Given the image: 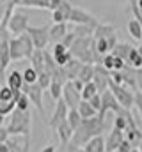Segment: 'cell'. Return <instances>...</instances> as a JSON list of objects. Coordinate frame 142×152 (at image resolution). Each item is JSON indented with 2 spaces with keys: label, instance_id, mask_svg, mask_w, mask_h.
<instances>
[{
  "label": "cell",
  "instance_id": "cell-44",
  "mask_svg": "<svg viewBox=\"0 0 142 152\" xmlns=\"http://www.w3.org/2000/svg\"><path fill=\"white\" fill-rule=\"evenodd\" d=\"M137 5H139V9H141V12H142V0H137Z\"/></svg>",
  "mask_w": 142,
  "mask_h": 152
},
{
  "label": "cell",
  "instance_id": "cell-27",
  "mask_svg": "<svg viewBox=\"0 0 142 152\" xmlns=\"http://www.w3.org/2000/svg\"><path fill=\"white\" fill-rule=\"evenodd\" d=\"M48 90H50V96H52V99H53V101H59V99H62V92H64V83H61L59 80H53Z\"/></svg>",
  "mask_w": 142,
  "mask_h": 152
},
{
  "label": "cell",
  "instance_id": "cell-3",
  "mask_svg": "<svg viewBox=\"0 0 142 152\" xmlns=\"http://www.w3.org/2000/svg\"><path fill=\"white\" fill-rule=\"evenodd\" d=\"M110 90L114 92L115 99L119 101V104L126 110H132L135 106V92L133 88L126 87V85H115V83H110Z\"/></svg>",
  "mask_w": 142,
  "mask_h": 152
},
{
  "label": "cell",
  "instance_id": "cell-46",
  "mask_svg": "<svg viewBox=\"0 0 142 152\" xmlns=\"http://www.w3.org/2000/svg\"><path fill=\"white\" fill-rule=\"evenodd\" d=\"M132 152H141V149H139V147H135V149H133Z\"/></svg>",
  "mask_w": 142,
  "mask_h": 152
},
{
  "label": "cell",
  "instance_id": "cell-41",
  "mask_svg": "<svg viewBox=\"0 0 142 152\" xmlns=\"http://www.w3.org/2000/svg\"><path fill=\"white\" fill-rule=\"evenodd\" d=\"M62 2H64V0H50V11L59 9V7L62 5Z\"/></svg>",
  "mask_w": 142,
  "mask_h": 152
},
{
  "label": "cell",
  "instance_id": "cell-28",
  "mask_svg": "<svg viewBox=\"0 0 142 152\" xmlns=\"http://www.w3.org/2000/svg\"><path fill=\"white\" fill-rule=\"evenodd\" d=\"M96 94H100L96 83H94V81H89V83H85V87H84V90H82V99H84V101H89V99L94 97Z\"/></svg>",
  "mask_w": 142,
  "mask_h": 152
},
{
  "label": "cell",
  "instance_id": "cell-16",
  "mask_svg": "<svg viewBox=\"0 0 142 152\" xmlns=\"http://www.w3.org/2000/svg\"><path fill=\"white\" fill-rule=\"evenodd\" d=\"M11 57H13V62H18V60H23L27 58L25 57V48H23V42L20 37H11Z\"/></svg>",
  "mask_w": 142,
  "mask_h": 152
},
{
  "label": "cell",
  "instance_id": "cell-36",
  "mask_svg": "<svg viewBox=\"0 0 142 152\" xmlns=\"http://www.w3.org/2000/svg\"><path fill=\"white\" fill-rule=\"evenodd\" d=\"M114 60H115V57H114L112 53H108V55H105V57H103L101 66H103L105 69H108V71H114Z\"/></svg>",
  "mask_w": 142,
  "mask_h": 152
},
{
  "label": "cell",
  "instance_id": "cell-21",
  "mask_svg": "<svg viewBox=\"0 0 142 152\" xmlns=\"http://www.w3.org/2000/svg\"><path fill=\"white\" fill-rule=\"evenodd\" d=\"M126 30H128V34L135 39V41H141L142 42V23L137 20V18H132V20L128 21Z\"/></svg>",
  "mask_w": 142,
  "mask_h": 152
},
{
  "label": "cell",
  "instance_id": "cell-8",
  "mask_svg": "<svg viewBox=\"0 0 142 152\" xmlns=\"http://www.w3.org/2000/svg\"><path fill=\"white\" fill-rule=\"evenodd\" d=\"M29 36L34 41L36 50H44L50 42V27H29Z\"/></svg>",
  "mask_w": 142,
  "mask_h": 152
},
{
  "label": "cell",
  "instance_id": "cell-2",
  "mask_svg": "<svg viewBox=\"0 0 142 152\" xmlns=\"http://www.w3.org/2000/svg\"><path fill=\"white\" fill-rule=\"evenodd\" d=\"M7 131L11 133V136H23V140L30 145V131H32V118L30 112H21V110H14L11 113V120L7 124Z\"/></svg>",
  "mask_w": 142,
  "mask_h": 152
},
{
  "label": "cell",
  "instance_id": "cell-33",
  "mask_svg": "<svg viewBox=\"0 0 142 152\" xmlns=\"http://www.w3.org/2000/svg\"><path fill=\"white\" fill-rule=\"evenodd\" d=\"M110 83L115 85H126V76L123 71H110Z\"/></svg>",
  "mask_w": 142,
  "mask_h": 152
},
{
  "label": "cell",
  "instance_id": "cell-7",
  "mask_svg": "<svg viewBox=\"0 0 142 152\" xmlns=\"http://www.w3.org/2000/svg\"><path fill=\"white\" fill-rule=\"evenodd\" d=\"M68 115H70V106L66 104V101L64 99L55 101V110H53V113L48 120V126L52 129H57L64 120H68Z\"/></svg>",
  "mask_w": 142,
  "mask_h": 152
},
{
  "label": "cell",
  "instance_id": "cell-39",
  "mask_svg": "<svg viewBox=\"0 0 142 152\" xmlns=\"http://www.w3.org/2000/svg\"><path fill=\"white\" fill-rule=\"evenodd\" d=\"M135 108L139 110V113L142 117V90H137L135 92Z\"/></svg>",
  "mask_w": 142,
  "mask_h": 152
},
{
  "label": "cell",
  "instance_id": "cell-6",
  "mask_svg": "<svg viewBox=\"0 0 142 152\" xmlns=\"http://www.w3.org/2000/svg\"><path fill=\"white\" fill-rule=\"evenodd\" d=\"M70 23H73V25H89V27L96 28V27L100 25V20H98L96 16H92L91 12H87L85 9L75 7L73 12H71Z\"/></svg>",
  "mask_w": 142,
  "mask_h": 152
},
{
  "label": "cell",
  "instance_id": "cell-30",
  "mask_svg": "<svg viewBox=\"0 0 142 152\" xmlns=\"http://www.w3.org/2000/svg\"><path fill=\"white\" fill-rule=\"evenodd\" d=\"M16 108H18V103H16V101L0 103V117H7V115H11Z\"/></svg>",
  "mask_w": 142,
  "mask_h": 152
},
{
  "label": "cell",
  "instance_id": "cell-43",
  "mask_svg": "<svg viewBox=\"0 0 142 152\" xmlns=\"http://www.w3.org/2000/svg\"><path fill=\"white\" fill-rule=\"evenodd\" d=\"M0 152H11L9 145H7V143H0Z\"/></svg>",
  "mask_w": 142,
  "mask_h": 152
},
{
  "label": "cell",
  "instance_id": "cell-9",
  "mask_svg": "<svg viewBox=\"0 0 142 152\" xmlns=\"http://www.w3.org/2000/svg\"><path fill=\"white\" fill-rule=\"evenodd\" d=\"M11 32L9 30H2V37H0V62H2V71L7 69V66L13 62V57H11Z\"/></svg>",
  "mask_w": 142,
  "mask_h": 152
},
{
  "label": "cell",
  "instance_id": "cell-35",
  "mask_svg": "<svg viewBox=\"0 0 142 152\" xmlns=\"http://www.w3.org/2000/svg\"><path fill=\"white\" fill-rule=\"evenodd\" d=\"M70 51V48L66 46V44H62V42H57V44H53V57H59V55H64V53H68Z\"/></svg>",
  "mask_w": 142,
  "mask_h": 152
},
{
  "label": "cell",
  "instance_id": "cell-13",
  "mask_svg": "<svg viewBox=\"0 0 142 152\" xmlns=\"http://www.w3.org/2000/svg\"><path fill=\"white\" fill-rule=\"evenodd\" d=\"M100 90V94H103L105 90L110 88V71L105 69L101 64H96V73H94V80H92Z\"/></svg>",
  "mask_w": 142,
  "mask_h": 152
},
{
  "label": "cell",
  "instance_id": "cell-37",
  "mask_svg": "<svg viewBox=\"0 0 142 152\" xmlns=\"http://www.w3.org/2000/svg\"><path fill=\"white\" fill-rule=\"evenodd\" d=\"M135 149V145L132 143V142H128V140H124L123 143H121V147L117 149V152H132Z\"/></svg>",
  "mask_w": 142,
  "mask_h": 152
},
{
  "label": "cell",
  "instance_id": "cell-19",
  "mask_svg": "<svg viewBox=\"0 0 142 152\" xmlns=\"http://www.w3.org/2000/svg\"><path fill=\"white\" fill-rule=\"evenodd\" d=\"M82 66H84V62H82V60H78V58H73L70 64H66V66L62 67L70 81H73V80H76V78H78V73H80Z\"/></svg>",
  "mask_w": 142,
  "mask_h": 152
},
{
  "label": "cell",
  "instance_id": "cell-31",
  "mask_svg": "<svg viewBox=\"0 0 142 152\" xmlns=\"http://www.w3.org/2000/svg\"><path fill=\"white\" fill-rule=\"evenodd\" d=\"M23 78H25V83L32 85V83H37V80H39V75H37V71H36L34 67L30 66V67H27V69L23 71Z\"/></svg>",
  "mask_w": 142,
  "mask_h": 152
},
{
  "label": "cell",
  "instance_id": "cell-42",
  "mask_svg": "<svg viewBox=\"0 0 142 152\" xmlns=\"http://www.w3.org/2000/svg\"><path fill=\"white\" fill-rule=\"evenodd\" d=\"M135 80H137V87H141L142 90V69H135Z\"/></svg>",
  "mask_w": 142,
  "mask_h": 152
},
{
  "label": "cell",
  "instance_id": "cell-24",
  "mask_svg": "<svg viewBox=\"0 0 142 152\" xmlns=\"http://www.w3.org/2000/svg\"><path fill=\"white\" fill-rule=\"evenodd\" d=\"M21 7H36V9H50V0H13Z\"/></svg>",
  "mask_w": 142,
  "mask_h": 152
},
{
  "label": "cell",
  "instance_id": "cell-5",
  "mask_svg": "<svg viewBox=\"0 0 142 152\" xmlns=\"http://www.w3.org/2000/svg\"><path fill=\"white\" fill-rule=\"evenodd\" d=\"M29 16L23 14V12H14L9 20V25H7V30L13 34V37H18L21 34H25L29 30Z\"/></svg>",
  "mask_w": 142,
  "mask_h": 152
},
{
  "label": "cell",
  "instance_id": "cell-26",
  "mask_svg": "<svg viewBox=\"0 0 142 152\" xmlns=\"http://www.w3.org/2000/svg\"><path fill=\"white\" fill-rule=\"evenodd\" d=\"M132 48H133V46H130V44H126V42H117V46L112 50V55H115V57H119V58H123V60H128V55H130Z\"/></svg>",
  "mask_w": 142,
  "mask_h": 152
},
{
  "label": "cell",
  "instance_id": "cell-14",
  "mask_svg": "<svg viewBox=\"0 0 142 152\" xmlns=\"http://www.w3.org/2000/svg\"><path fill=\"white\" fill-rule=\"evenodd\" d=\"M71 25L70 23H53L50 27V42L57 44V42H62L64 37L70 34Z\"/></svg>",
  "mask_w": 142,
  "mask_h": 152
},
{
  "label": "cell",
  "instance_id": "cell-18",
  "mask_svg": "<svg viewBox=\"0 0 142 152\" xmlns=\"http://www.w3.org/2000/svg\"><path fill=\"white\" fill-rule=\"evenodd\" d=\"M5 81H7V85L13 88V90H21L23 88V85H25V78H23V73H20V71H11L9 75L5 76Z\"/></svg>",
  "mask_w": 142,
  "mask_h": 152
},
{
  "label": "cell",
  "instance_id": "cell-20",
  "mask_svg": "<svg viewBox=\"0 0 142 152\" xmlns=\"http://www.w3.org/2000/svg\"><path fill=\"white\" fill-rule=\"evenodd\" d=\"M117 30L114 25H108V23H100L96 28H94V39H108L110 36H114Z\"/></svg>",
  "mask_w": 142,
  "mask_h": 152
},
{
  "label": "cell",
  "instance_id": "cell-22",
  "mask_svg": "<svg viewBox=\"0 0 142 152\" xmlns=\"http://www.w3.org/2000/svg\"><path fill=\"white\" fill-rule=\"evenodd\" d=\"M94 73H96V66H94V64H84L76 80H80V81H84V83H89V81L94 80Z\"/></svg>",
  "mask_w": 142,
  "mask_h": 152
},
{
  "label": "cell",
  "instance_id": "cell-32",
  "mask_svg": "<svg viewBox=\"0 0 142 152\" xmlns=\"http://www.w3.org/2000/svg\"><path fill=\"white\" fill-rule=\"evenodd\" d=\"M14 99V90L9 87V85H5L2 90H0V103H9V101H13Z\"/></svg>",
  "mask_w": 142,
  "mask_h": 152
},
{
  "label": "cell",
  "instance_id": "cell-17",
  "mask_svg": "<svg viewBox=\"0 0 142 152\" xmlns=\"http://www.w3.org/2000/svg\"><path fill=\"white\" fill-rule=\"evenodd\" d=\"M84 152H106V143L105 138L100 134V136H94L92 140H89L84 147H82Z\"/></svg>",
  "mask_w": 142,
  "mask_h": 152
},
{
  "label": "cell",
  "instance_id": "cell-45",
  "mask_svg": "<svg viewBox=\"0 0 142 152\" xmlns=\"http://www.w3.org/2000/svg\"><path fill=\"white\" fill-rule=\"evenodd\" d=\"M137 50H139V53L142 55V44H141V46H137Z\"/></svg>",
  "mask_w": 142,
  "mask_h": 152
},
{
  "label": "cell",
  "instance_id": "cell-11",
  "mask_svg": "<svg viewBox=\"0 0 142 152\" xmlns=\"http://www.w3.org/2000/svg\"><path fill=\"white\" fill-rule=\"evenodd\" d=\"M62 99L66 101V104L70 106V110L78 108V104L82 103V92L73 85V81H68L64 85V92H62Z\"/></svg>",
  "mask_w": 142,
  "mask_h": 152
},
{
  "label": "cell",
  "instance_id": "cell-38",
  "mask_svg": "<svg viewBox=\"0 0 142 152\" xmlns=\"http://www.w3.org/2000/svg\"><path fill=\"white\" fill-rule=\"evenodd\" d=\"M89 103H91L98 112H100V110H101V94H96L94 97H91V99H89Z\"/></svg>",
  "mask_w": 142,
  "mask_h": 152
},
{
  "label": "cell",
  "instance_id": "cell-29",
  "mask_svg": "<svg viewBox=\"0 0 142 152\" xmlns=\"http://www.w3.org/2000/svg\"><path fill=\"white\" fill-rule=\"evenodd\" d=\"M68 122L71 124V127L76 131L80 126H82V122H84V118H82V115H80V112L75 108V110H70V115H68Z\"/></svg>",
  "mask_w": 142,
  "mask_h": 152
},
{
  "label": "cell",
  "instance_id": "cell-47",
  "mask_svg": "<svg viewBox=\"0 0 142 152\" xmlns=\"http://www.w3.org/2000/svg\"><path fill=\"white\" fill-rule=\"evenodd\" d=\"M139 149H141V152H142V140H141V143H139Z\"/></svg>",
  "mask_w": 142,
  "mask_h": 152
},
{
  "label": "cell",
  "instance_id": "cell-34",
  "mask_svg": "<svg viewBox=\"0 0 142 152\" xmlns=\"http://www.w3.org/2000/svg\"><path fill=\"white\" fill-rule=\"evenodd\" d=\"M30 104H32V103H30V97L23 92L21 97L18 99V110H21V112H30Z\"/></svg>",
  "mask_w": 142,
  "mask_h": 152
},
{
  "label": "cell",
  "instance_id": "cell-25",
  "mask_svg": "<svg viewBox=\"0 0 142 152\" xmlns=\"http://www.w3.org/2000/svg\"><path fill=\"white\" fill-rule=\"evenodd\" d=\"M126 62H128V66H130L132 69H142V55L139 53L137 48H132V51H130Z\"/></svg>",
  "mask_w": 142,
  "mask_h": 152
},
{
  "label": "cell",
  "instance_id": "cell-10",
  "mask_svg": "<svg viewBox=\"0 0 142 152\" xmlns=\"http://www.w3.org/2000/svg\"><path fill=\"white\" fill-rule=\"evenodd\" d=\"M123 110V106L119 104V101L115 99V96H114V92L108 88L105 90L103 94H101V110H100V115L101 117H105L108 112H114V113H117V112H121Z\"/></svg>",
  "mask_w": 142,
  "mask_h": 152
},
{
  "label": "cell",
  "instance_id": "cell-15",
  "mask_svg": "<svg viewBox=\"0 0 142 152\" xmlns=\"http://www.w3.org/2000/svg\"><path fill=\"white\" fill-rule=\"evenodd\" d=\"M55 133H57V136H59L61 143H62V145H68V143H71V140H73L75 129L71 127V124L68 122V120H64V122L55 129Z\"/></svg>",
  "mask_w": 142,
  "mask_h": 152
},
{
  "label": "cell",
  "instance_id": "cell-12",
  "mask_svg": "<svg viewBox=\"0 0 142 152\" xmlns=\"http://www.w3.org/2000/svg\"><path fill=\"white\" fill-rule=\"evenodd\" d=\"M126 140V133L117 129V127H112V131L108 133V136L105 138L106 143V152H117V149L121 147V143Z\"/></svg>",
  "mask_w": 142,
  "mask_h": 152
},
{
  "label": "cell",
  "instance_id": "cell-1",
  "mask_svg": "<svg viewBox=\"0 0 142 152\" xmlns=\"http://www.w3.org/2000/svg\"><path fill=\"white\" fill-rule=\"evenodd\" d=\"M103 129H105V117H101L100 113L96 117H92V118H84L82 126L73 134L71 145L82 149L89 140H92L94 136H100L103 133Z\"/></svg>",
  "mask_w": 142,
  "mask_h": 152
},
{
  "label": "cell",
  "instance_id": "cell-40",
  "mask_svg": "<svg viewBox=\"0 0 142 152\" xmlns=\"http://www.w3.org/2000/svg\"><path fill=\"white\" fill-rule=\"evenodd\" d=\"M9 136H11V133L7 131V126H2L0 127V143H5L9 140Z\"/></svg>",
  "mask_w": 142,
  "mask_h": 152
},
{
  "label": "cell",
  "instance_id": "cell-23",
  "mask_svg": "<svg viewBox=\"0 0 142 152\" xmlns=\"http://www.w3.org/2000/svg\"><path fill=\"white\" fill-rule=\"evenodd\" d=\"M78 112H80V115H82V118H92V117H96V115L100 113L89 101H84L82 99V103L78 104V108H76Z\"/></svg>",
  "mask_w": 142,
  "mask_h": 152
},
{
  "label": "cell",
  "instance_id": "cell-4",
  "mask_svg": "<svg viewBox=\"0 0 142 152\" xmlns=\"http://www.w3.org/2000/svg\"><path fill=\"white\" fill-rule=\"evenodd\" d=\"M29 97H30V103L34 104V108L39 112V115L46 113V110H44V104H43V92H44V88L39 85V83H32V85H29V83H25L23 85V88H21Z\"/></svg>",
  "mask_w": 142,
  "mask_h": 152
}]
</instances>
